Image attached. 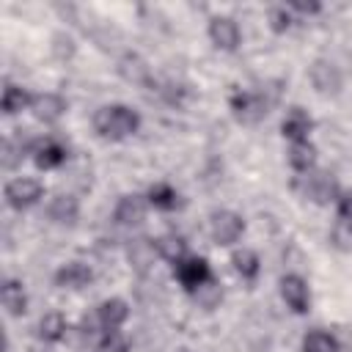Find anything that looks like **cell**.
<instances>
[{"instance_id": "cell-27", "label": "cell", "mask_w": 352, "mask_h": 352, "mask_svg": "<svg viewBox=\"0 0 352 352\" xmlns=\"http://www.w3.org/2000/svg\"><path fill=\"white\" fill-rule=\"evenodd\" d=\"M190 297L198 302V308L212 311V308H217V305H220V300H223V289H220V283L212 278L209 283H204V286H201L198 292H192Z\"/></svg>"}, {"instance_id": "cell-5", "label": "cell", "mask_w": 352, "mask_h": 352, "mask_svg": "<svg viewBox=\"0 0 352 352\" xmlns=\"http://www.w3.org/2000/svg\"><path fill=\"white\" fill-rule=\"evenodd\" d=\"M3 198L11 209L25 212L30 206H36L44 198V184L36 176H14L11 182H6L3 187Z\"/></svg>"}, {"instance_id": "cell-30", "label": "cell", "mask_w": 352, "mask_h": 352, "mask_svg": "<svg viewBox=\"0 0 352 352\" xmlns=\"http://www.w3.org/2000/svg\"><path fill=\"white\" fill-rule=\"evenodd\" d=\"M99 346L104 352H126L129 349V338H126L124 330H107V333H102Z\"/></svg>"}, {"instance_id": "cell-11", "label": "cell", "mask_w": 352, "mask_h": 352, "mask_svg": "<svg viewBox=\"0 0 352 352\" xmlns=\"http://www.w3.org/2000/svg\"><path fill=\"white\" fill-rule=\"evenodd\" d=\"M148 201L146 195H138V192H126L116 201L113 206V220L124 228H135V226H143L146 217H148Z\"/></svg>"}, {"instance_id": "cell-9", "label": "cell", "mask_w": 352, "mask_h": 352, "mask_svg": "<svg viewBox=\"0 0 352 352\" xmlns=\"http://www.w3.org/2000/svg\"><path fill=\"white\" fill-rule=\"evenodd\" d=\"M280 300L292 314H308L311 311V286L300 272H286L278 280Z\"/></svg>"}, {"instance_id": "cell-19", "label": "cell", "mask_w": 352, "mask_h": 352, "mask_svg": "<svg viewBox=\"0 0 352 352\" xmlns=\"http://www.w3.org/2000/svg\"><path fill=\"white\" fill-rule=\"evenodd\" d=\"M146 201H148V206L157 209V212H176V209L182 206L179 190H176L173 184H168V182H154V184L146 190Z\"/></svg>"}, {"instance_id": "cell-21", "label": "cell", "mask_w": 352, "mask_h": 352, "mask_svg": "<svg viewBox=\"0 0 352 352\" xmlns=\"http://www.w3.org/2000/svg\"><path fill=\"white\" fill-rule=\"evenodd\" d=\"M3 308L14 319L28 314V292H25L22 280H16V278H6L3 280Z\"/></svg>"}, {"instance_id": "cell-22", "label": "cell", "mask_w": 352, "mask_h": 352, "mask_svg": "<svg viewBox=\"0 0 352 352\" xmlns=\"http://www.w3.org/2000/svg\"><path fill=\"white\" fill-rule=\"evenodd\" d=\"M286 162L294 173H308L316 168V146L311 140H302V143H289L286 148Z\"/></svg>"}, {"instance_id": "cell-28", "label": "cell", "mask_w": 352, "mask_h": 352, "mask_svg": "<svg viewBox=\"0 0 352 352\" xmlns=\"http://www.w3.org/2000/svg\"><path fill=\"white\" fill-rule=\"evenodd\" d=\"M50 52H52L58 60H69V58H74V52H77L74 36H72V33H66V30L52 33V38H50Z\"/></svg>"}, {"instance_id": "cell-12", "label": "cell", "mask_w": 352, "mask_h": 352, "mask_svg": "<svg viewBox=\"0 0 352 352\" xmlns=\"http://www.w3.org/2000/svg\"><path fill=\"white\" fill-rule=\"evenodd\" d=\"M116 72H118V77H121L124 82H129V85H151V82H154V74H151L148 60H146L140 52H132V50H126V52L116 60Z\"/></svg>"}, {"instance_id": "cell-32", "label": "cell", "mask_w": 352, "mask_h": 352, "mask_svg": "<svg viewBox=\"0 0 352 352\" xmlns=\"http://www.w3.org/2000/svg\"><path fill=\"white\" fill-rule=\"evenodd\" d=\"M289 6V11L297 16V14H302V16H314V14H319L322 11V3H297V0H292V3H286Z\"/></svg>"}, {"instance_id": "cell-4", "label": "cell", "mask_w": 352, "mask_h": 352, "mask_svg": "<svg viewBox=\"0 0 352 352\" xmlns=\"http://www.w3.org/2000/svg\"><path fill=\"white\" fill-rule=\"evenodd\" d=\"M245 234V217L234 209H214L209 214V236L220 248H231Z\"/></svg>"}, {"instance_id": "cell-1", "label": "cell", "mask_w": 352, "mask_h": 352, "mask_svg": "<svg viewBox=\"0 0 352 352\" xmlns=\"http://www.w3.org/2000/svg\"><path fill=\"white\" fill-rule=\"evenodd\" d=\"M91 124H94V132L99 138L118 143V140H126V138L138 135V129H140V113L135 107H129V104H121V102L102 104V107H96Z\"/></svg>"}, {"instance_id": "cell-2", "label": "cell", "mask_w": 352, "mask_h": 352, "mask_svg": "<svg viewBox=\"0 0 352 352\" xmlns=\"http://www.w3.org/2000/svg\"><path fill=\"white\" fill-rule=\"evenodd\" d=\"M292 190H294L302 201H311V204H319V206L336 204L338 195H341V187H338L336 176L327 173V170H316V168L308 170V173H294Z\"/></svg>"}, {"instance_id": "cell-29", "label": "cell", "mask_w": 352, "mask_h": 352, "mask_svg": "<svg viewBox=\"0 0 352 352\" xmlns=\"http://www.w3.org/2000/svg\"><path fill=\"white\" fill-rule=\"evenodd\" d=\"M267 22H270V30L280 36V33H286V30L294 25V14L289 11L286 3H280V6H272V8L267 11Z\"/></svg>"}, {"instance_id": "cell-13", "label": "cell", "mask_w": 352, "mask_h": 352, "mask_svg": "<svg viewBox=\"0 0 352 352\" xmlns=\"http://www.w3.org/2000/svg\"><path fill=\"white\" fill-rule=\"evenodd\" d=\"M69 110V102L55 94V91H38L33 94V102H30V113L36 121L41 124H58Z\"/></svg>"}, {"instance_id": "cell-23", "label": "cell", "mask_w": 352, "mask_h": 352, "mask_svg": "<svg viewBox=\"0 0 352 352\" xmlns=\"http://www.w3.org/2000/svg\"><path fill=\"white\" fill-rule=\"evenodd\" d=\"M231 267H234V272H236L242 280H248V283H253V280L261 275V258H258V253H256L253 248H236V250L231 253Z\"/></svg>"}, {"instance_id": "cell-26", "label": "cell", "mask_w": 352, "mask_h": 352, "mask_svg": "<svg viewBox=\"0 0 352 352\" xmlns=\"http://www.w3.org/2000/svg\"><path fill=\"white\" fill-rule=\"evenodd\" d=\"M157 248H160V258H165V261H170V264H176V261H182L184 256H190L187 239H184L182 234H176V231H168V234L157 236Z\"/></svg>"}, {"instance_id": "cell-31", "label": "cell", "mask_w": 352, "mask_h": 352, "mask_svg": "<svg viewBox=\"0 0 352 352\" xmlns=\"http://www.w3.org/2000/svg\"><path fill=\"white\" fill-rule=\"evenodd\" d=\"M336 209H338V217L352 226V190H341V195L336 201Z\"/></svg>"}, {"instance_id": "cell-18", "label": "cell", "mask_w": 352, "mask_h": 352, "mask_svg": "<svg viewBox=\"0 0 352 352\" xmlns=\"http://www.w3.org/2000/svg\"><path fill=\"white\" fill-rule=\"evenodd\" d=\"M52 280H55L58 289H72V292H74V289H85V286L94 280V272H91V267L82 264V261H66V264H60V267L55 270Z\"/></svg>"}, {"instance_id": "cell-3", "label": "cell", "mask_w": 352, "mask_h": 352, "mask_svg": "<svg viewBox=\"0 0 352 352\" xmlns=\"http://www.w3.org/2000/svg\"><path fill=\"white\" fill-rule=\"evenodd\" d=\"M272 107V99L264 91H234L228 96V110L239 124H258Z\"/></svg>"}, {"instance_id": "cell-10", "label": "cell", "mask_w": 352, "mask_h": 352, "mask_svg": "<svg viewBox=\"0 0 352 352\" xmlns=\"http://www.w3.org/2000/svg\"><path fill=\"white\" fill-rule=\"evenodd\" d=\"M308 80H311L314 91L322 96H338L344 88V74L330 58H316L308 66Z\"/></svg>"}, {"instance_id": "cell-20", "label": "cell", "mask_w": 352, "mask_h": 352, "mask_svg": "<svg viewBox=\"0 0 352 352\" xmlns=\"http://www.w3.org/2000/svg\"><path fill=\"white\" fill-rule=\"evenodd\" d=\"M66 333H69V322L60 311H47L36 324V336L47 344H60L66 338Z\"/></svg>"}, {"instance_id": "cell-15", "label": "cell", "mask_w": 352, "mask_h": 352, "mask_svg": "<svg viewBox=\"0 0 352 352\" xmlns=\"http://www.w3.org/2000/svg\"><path fill=\"white\" fill-rule=\"evenodd\" d=\"M30 157H33L38 170H58L69 160V148L55 138H44V140H36Z\"/></svg>"}, {"instance_id": "cell-24", "label": "cell", "mask_w": 352, "mask_h": 352, "mask_svg": "<svg viewBox=\"0 0 352 352\" xmlns=\"http://www.w3.org/2000/svg\"><path fill=\"white\" fill-rule=\"evenodd\" d=\"M30 102H33V94H28L22 85L16 82H6L3 88V96H0V107H3V116H16L22 110H30Z\"/></svg>"}, {"instance_id": "cell-8", "label": "cell", "mask_w": 352, "mask_h": 352, "mask_svg": "<svg viewBox=\"0 0 352 352\" xmlns=\"http://www.w3.org/2000/svg\"><path fill=\"white\" fill-rule=\"evenodd\" d=\"M126 253V261H129V270L138 272V275H148L154 270V264L160 261V248H157V236H132L124 248Z\"/></svg>"}, {"instance_id": "cell-14", "label": "cell", "mask_w": 352, "mask_h": 352, "mask_svg": "<svg viewBox=\"0 0 352 352\" xmlns=\"http://www.w3.org/2000/svg\"><path fill=\"white\" fill-rule=\"evenodd\" d=\"M94 316H96L102 333H107V330H121V327L126 324V319H129V302H126L124 297H107V300H102V302L94 308Z\"/></svg>"}, {"instance_id": "cell-6", "label": "cell", "mask_w": 352, "mask_h": 352, "mask_svg": "<svg viewBox=\"0 0 352 352\" xmlns=\"http://www.w3.org/2000/svg\"><path fill=\"white\" fill-rule=\"evenodd\" d=\"M173 278L179 280V286H182L187 294H192V292H198L204 283H209L214 275H212V267H209V261H206L204 256L190 253V256H184L182 261L173 264Z\"/></svg>"}, {"instance_id": "cell-17", "label": "cell", "mask_w": 352, "mask_h": 352, "mask_svg": "<svg viewBox=\"0 0 352 352\" xmlns=\"http://www.w3.org/2000/svg\"><path fill=\"white\" fill-rule=\"evenodd\" d=\"M47 220L55 226H66L72 228L80 220V201L69 192H58L47 201Z\"/></svg>"}, {"instance_id": "cell-16", "label": "cell", "mask_w": 352, "mask_h": 352, "mask_svg": "<svg viewBox=\"0 0 352 352\" xmlns=\"http://www.w3.org/2000/svg\"><path fill=\"white\" fill-rule=\"evenodd\" d=\"M311 132H314V118L297 104L289 107L283 121H280V135L289 143H302V140H311Z\"/></svg>"}, {"instance_id": "cell-25", "label": "cell", "mask_w": 352, "mask_h": 352, "mask_svg": "<svg viewBox=\"0 0 352 352\" xmlns=\"http://www.w3.org/2000/svg\"><path fill=\"white\" fill-rule=\"evenodd\" d=\"M300 352H341V341L322 327H314L302 336L300 341Z\"/></svg>"}, {"instance_id": "cell-7", "label": "cell", "mask_w": 352, "mask_h": 352, "mask_svg": "<svg viewBox=\"0 0 352 352\" xmlns=\"http://www.w3.org/2000/svg\"><path fill=\"white\" fill-rule=\"evenodd\" d=\"M206 36L212 41L214 50L220 52H236L239 44H242V28L234 16L228 14H214L209 16V25H206Z\"/></svg>"}]
</instances>
